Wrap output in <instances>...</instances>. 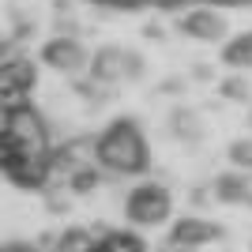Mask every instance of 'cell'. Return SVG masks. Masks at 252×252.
<instances>
[{"label": "cell", "instance_id": "obj_7", "mask_svg": "<svg viewBox=\"0 0 252 252\" xmlns=\"http://www.w3.org/2000/svg\"><path fill=\"white\" fill-rule=\"evenodd\" d=\"M177 31L192 42H226V34H230V23L222 15L219 8H211V4H200V8H189L185 15L177 19Z\"/></svg>", "mask_w": 252, "mask_h": 252}, {"label": "cell", "instance_id": "obj_5", "mask_svg": "<svg viewBox=\"0 0 252 252\" xmlns=\"http://www.w3.org/2000/svg\"><path fill=\"white\" fill-rule=\"evenodd\" d=\"M38 87V64L31 57H4L0 61V105L15 109L27 105Z\"/></svg>", "mask_w": 252, "mask_h": 252}, {"label": "cell", "instance_id": "obj_16", "mask_svg": "<svg viewBox=\"0 0 252 252\" xmlns=\"http://www.w3.org/2000/svg\"><path fill=\"white\" fill-rule=\"evenodd\" d=\"M226 158L237 173H252V139H233L226 147Z\"/></svg>", "mask_w": 252, "mask_h": 252}, {"label": "cell", "instance_id": "obj_19", "mask_svg": "<svg viewBox=\"0 0 252 252\" xmlns=\"http://www.w3.org/2000/svg\"><path fill=\"white\" fill-rule=\"evenodd\" d=\"M143 38H155V42H162V38H166V31H162V27H155V23H147V27H143Z\"/></svg>", "mask_w": 252, "mask_h": 252}, {"label": "cell", "instance_id": "obj_2", "mask_svg": "<svg viewBox=\"0 0 252 252\" xmlns=\"http://www.w3.org/2000/svg\"><path fill=\"white\" fill-rule=\"evenodd\" d=\"M94 151H98V166L105 173H117V177H136V173H147L151 166L147 136L132 117L109 121L94 136Z\"/></svg>", "mask_w": 252, "mask_h": 252}, {"label": "cell", "instance_id": "obj_6", "mask_svg": "<svg viewBox=\"0 0 252 252\" xmlns=\"http://www.w3.org/2000/svg\"><path fill=\"white\" fill-rule=\"evenodd\" d=\"M91 61H94V53L87 49L79 38H68V34H57V38H49V42L42 45V64L45 68H53V72H61V75H72V79L91 72Z\"/></svg>", "mask_w": 252, "mask_h": 252}, {"label": "cell", "instance_id": "obj_10", "mask_svg": "<svg viewBox=\"0 0 252 252\" xmlns=\"http://www.w3.org/2000/svg\"><path fill=\"white\" fill-rule=\"evenodd\" d=\"M166 132L173 139H181L185 147H200V143H203V121L196 117V109H185V105H177V109L169 113Z\"/></svg>", "mask_w": 252, "mask_h": 252}, {"label": "cell", "instance_id": "obj_21", "mask_svg": "<svg viewBox=\"0 0 252 252\" xmlns=\"http://www.w3.org/2000/svg\"><path fill=\"white\" fill-rule=\"evenodd\" d=\"M192 75H196V79H207L211 68H207V64H196V68H192Z\"/></svg>", "mask_w": 252, "mask_h": 252}, {"label": "cell", "instance_id": "obj_13", "mask_svg": "<svg viewBox=\"0 0 252 252\" xmlns=\"http://www.w3.org/2000/svg\"><path fill=\"white\" fill-rule=\"evenodd\" d=\"M98 226L91 230V226H68V230L61 233V249L57 252H98V241L102 237H94Z\"/></svg>", "mask_w": 252, "mask_h": 252}, {"label": "cell", "instance_id": "obj_3", "mask_svg": "<svg viewBox=\"0 0 252 252\" xmlns=\"http://www.w3.org/2000/svg\"><path fill=\"white\" fill-rule=\"evenodd\" d=\"M169 215H173V196H169L166 185L158 181H143L125 196V219L139 230H155V226H166Z\"/></svg>", "mask_w": 252, "mask_h": 252}, {"label": "cell", "instance_id": "obj_17", "mask_svg": "<svg viewBox=\"0 0 252 252\" xmlns=\"http://www.w3.org/2000/svg\"><path fill=\"white\" fill-rule=\"evenodd\" d=\"M177 91H185V79H177V75L162 79V94H177Z\"/></svg>", "mask_w": 252, "mask_h": 252}, {"label": "cell", "instance_id": "obj_20", "mask_svg": "<svg viewBox=\"0 0 252 252\" xmlns=\"http://www.w3.org/2000/svg\"><path fill=\"white\" fill-rule=\"evenodd\" d=\"M155 252H196V249H181V245H173V241H166V245H158Z\"/></svg>", "mask_w": 252, "mask_h": 252}, {"label": "cell", "instance_id": "obj_14", "mask_svg": "<svg viewBox=\"0 0 252 252\" xmlns=\"http://www.w3.org/2000/svg\"><path fill=\"white\" fill-rule=\"evenodd\" d=\"M219 94L226 102H252V83L245 79V72H230L219 83Z\"/></svg>", "mask_w": 252, "mask_h": 252}, {"label": "cell", "instance_id": "obj_8", "mask_svg": "<svg viewBox=\"0 0 252 252\" xmlns=\"http://www.w3.org/2000/svg\"><path fill=\"white\" fill-rule=\"evenodd\" d=\"M226 237V226L222 222H211V219H200V215H185L169 226V237L166 241L181 245V249H203V245H215Z\"/></svg>", "mask_w": 252, "mask_h": 252}, {"label": "cell", "instance_id": "obj_12", "mask_svg": "<svg viewBox=\"0 0 252 252\" xmlns=\"http://www.w3.org/2000/svg\"><path fill=\"white\" fill-rule=\"evenodd\" d=\"M98 252H147V241L136 230H105Z\"/></svg>", "mask_w": 252, "mask_h": 252}, {"label": "cell", "instance_id": "obj_18", "mask_svg": "<svg viewBox=\"0 0 252 252\" xmlns=\"http://www.w3.org/2000/svg\"><path fill=\"white\" fill-rule=\"evenodd\" d=\"M4 252H42V249L31 245V241H8V245H4Z\"/></svg>", "mask_w": 252, "mask_h": 252}, {"label": "cell", "instance_id": "obj_11", "mask_svg": "<svg viewBox=\"0 0 252 252\" xmlns=\"http://www.w3.org/2000/svg\"><path fill=\"white\" fill-rule=\"evenodd\" d=\"M222 64H226L230 72H249V68H252V31H245V34H237V38L226 42V49H222Z\"/></svg>", "mask_w": 252, "mask_h": 252}, {"label": "cell", "instance_id": "obj_4", "mask_svg": "<svg viewBox=\"0 0 252 252\" xmlns=\"http://www.w3.org/2000/svg\"><path fill=\"white\" fill-rule=\"evenodd\" d=\"M143 68H147L143 57L136 49H128V45H102L94 53V61H91V75L105 87L136 83V79H143Z\"/></svg>", "mask_w": 252, "mask_h": 252}, {"label": "cell", "instance_id": "obj_22", "mask_svg": "<svg viewBox=\"0 0 252 252\" xmlns=\"http://www.w3.org/2000/svg\"><path fill=\"white\" fill-rule=\"evenodd\" d=\"M249 125H252V113H249Z\"/></svg>", "mask_w": 252, "mask_h": 252}, {"label": "cell", "instance_id": "obj_15", "mask_svg": "<svg viewBox=\"0 0 252 252\" xmlns=\"http://www.w3.org/2000/svg\"><path fill=\"white\" fill-rule=\"evenodd\" d=\"M72 91L83 98V102H91V105H102L105 98H109V87L98 83L94 75H79V79H72Z\"/></svg>", "mask_w": 252, "mask_h": 252}, {"label": "cell", "instance_id": "obj_1", "mask_svg": "<svg viewBox=\"0 0 252 252\" xmlns=\"http://www.w3.org/2000/svg\"><path fill=\"white\" fill-rule=\"evenodd\" d=\"M53 128L31 102L4 109L0 121V169L23 192H45L53 185Z\"/></svg>", "mask_w": 252, "mask_h": 252}, {"label": "cell", "instance_id": "obj_9", "mask_svg": "<svg viewBox=\"0 0 252 252\" xmlns=\"http://www.w3.org/2000/svg\"><path fill=\"white\" fill-rule=\"evenodd\" d=\"M211 196L222 203H245V207H252V177L249 173H237V169H226V173L215 177Z\"/></svg>", "mask_w": 252, "mask_h": 252}]
</instances>
